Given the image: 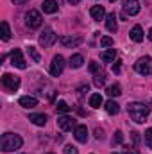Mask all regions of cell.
Masks as SVG:
<instances>
[{
	"instance_id": "cell-1",
	"label": "cell",
	"mask_w": 152,
	"mask_h": 154,
	"mask_svg": "<svg viewBox=\"0 0 152 154\" xmlns=\"http://www.w3.org/2000/svg\"><path fill=\"white\" fill-rule=\"evenodd\" d=\"M127 113H129V116H131L136 124H143V122L147 120L149 113H150V108H149L147 104H143V102H131V104L127 106Z\"/></svg>"
},
{
	"instance_id": "cell-2",
	"label": "cell",
	"mask_w": 152,
	"mask_h": 154,
	"mask_svg": "<svg viewBox=\"0 0 152 154\" xmlns=\"http://www.w3.org/2000/svg\"><path fill=\"white\" fill-rule=\"evenodd\" d=\"M22 145H23V140H22V136H20V134H14V133H5V134H2L0 149H2L4 152L18 151Z\"/></svg>"
},
{
	"instance_id": "cell-3",
	"label": "cell",
	"mask_w": 152,
	"mask_h": 154,
	"mask_svg": "<svg viewBox=\"0 0 152 154\" xmlns=\"http://www.w3.org/2000/svg\"><path fill=\"white\" fill-rule=\"evenodd\" d=\"M2 86L7 93H14L20 88V77L13 75V74H4L2 75Z\"/></svg>"
},
{
	"instance_id": "cell-4",
	"label": "cell",
	"mask_w": 152,
	"mask_h": 154,
	"mask_svg": "<svg viewBox=\"0 0 152 154\" xmlns=\"http://www.w3.org/2000/svg\"><path fill=\"white\" fill-rule=\"evenodd\" d=\"M134 70H136L140 75H149V74H152V57L150 56L140 57V59L134 63Z\"/></svg>"
},
{
	"instance_id": "cell-5",
	"label": "cell",
	"mask_w": 152,
	"mask_h": 154,
	"mask_svg": "<svg viewBox=\"0 0 152 154\" xmlns=\"http://www.w3.org/2000/svg\"><path fill=\"white\" fill-rule=\"evenodd\" d=\"M56 39H57V34H56L50 27H45L38 41H39V45H41L43 48H48V47H52V45L56 43Z\"/></svg>"
},
{
	"instance_id": "cell-6",
	"label": "cell",
	"mask_w": 152,
	"mask_h": 154,
	"mask_svg": "<svg viewBox=\"0 0 152 154\" xmlns=\"http://www.w3.org/2000/svg\"><path fill=\"white\" fill-rule=\"evenodd\" d=\"M63 68H65V57H63L61 54L54 56V57H52V63H50V68H48L50 75L52 77H59L61 74H63Z\"/></svg>"
},
{
	"instance_id": "cell-7",
	"label": "cell",
	"mask_w": 152,
	"mask_h": 154,
	"mask_svg": "<svg viewBox=\"0 0 152 154\" xmlns=\"http://www.w3.org/2000/svg\"><path fill=\"white\" fill-rule=\"evenodd\" d=\"M41 23H43V18H41V14H39L38 11L31 9V11L25 14V25H27L29 29H39Z\"/></svg>"
},
{
	"instance_id": "cell-8",
	"label": "cell",
	"mask_w": 152,
	"mask_h": 154,
	"mask_svg": "<svg viewBox=\"0 0 152 154\" xmlns=\"http://www.w3.org/2000/svg\"><path fill=\"white\" fill-rule=\"evenodd\" d=\"M11 65L16 66V68H20V70H25L27 68V63H25L23 54H22L20 48H13L11 50Z\"/></svg>"
},
{
	"instance_id": "cell-9",
	"label": "cell",
	"mask_w": 152,
	"mask_h": 154,
	"mask_svg": "<svg viewBox=\"0 0 152 154\" xmlns=\"http://www.w3.org/2000/svg\"><path fill=\"white\" fill-rule=\"evenodd\" d=\"M140 13V2L138 0H123V14L134 16Z\"/></svg>"
},
{
	"instance_id": "cell-10",
	"label": "cell",
	"mask_w": 152,
	"mask_h": 154,
	"mask_svg": "<svg viewBox=\"0 0 152 154\" xmlns=\"http://www.w3.org/2000/svg\"><path fill=\"white\" fill-rule=\"evenodd\" d=\"M57 125H59L61 131H72V129L77 127L75 120L72 116H61V118H57Z\"/></svg>"
},
{
	"instance_id": "cell-11",
	"label": "cell",
	"mask_w": 152,
	"mask_h": 154,
	"mask_svg": "<svg viewBox=\"0 0 152 154\" xmlns=\"http://www.w3.org/2000/svg\"><path fill=\"white\" fill-rule=\"evenodd\" d=\"M59 41H61L63 47H66V48H74V47H77V45L82 43V38H79V36H61Z\"/></svg>"
},
{
	"instance_id": "cell-12",
	"label": "cell",
	"mask_w": 152,
	"mask_h": 154,
	"mask_svg": "<svg viewBox=\"0 0 152 154\" xmlns=\"http://www.w3.org/2000/svg\"><path fill=\"white\" fill-rule=\"evenodd\" d=\"M74 136H75V140L79 143H86L88 142V127L86 125H77L75 129H74Z\"/></svg>"
},
{
	"instance_id": "cell-13",
	"label": "cell",
	"mask_w": 152,
	"mask_h": 154,
	"mask_svg": "<svg viewBox=\"0 0 152 154\" xmlns=\"http://www.w3.org/2000/svg\"><path fill=\"white\" fill-rule=\"evenodd\" d=\"M18 102H20L22 108H27V109H32V108L38 106V99H36V97H31V95H23V97H20Z\"/></svg>"
},
{
	"instance_id": "cell-14",
	"label": "cell",
	"mask_w": 152,
	"mask_h": 154,
	"mask_svg": "<svg viewBox=\"0 0 152 154\" xmlns=\"http://www.w3.org/2000/svg\"><path fill=\"white\" fill-rule=\"evenodd\" d=\"M90 14H91V18H93L95 22H100V20L106 16V9H104V5H93V7L90 9Z\"/></svg>"
},
{
	"instance_id": "cell-15",
	"label": "cell",
	"mask_w": 152,
	"mask_h": 154,
	"mask_svg": "<svg viewBox=\"0 0 152 154\" xmlns=\"http://www.w3.org/2000/svg\"><path fill=\"white\" fill-rule=\"evenodd\" d=\"M129 38L132 41H136V43L143 41V29H141V25H134L131 29V32H129Z\"/></svg>"
},
{
	"instance_id": "cell-16",
	"label": "cell",
	"mask_w": 152,
	"mask_h": 154,
	"mask_svg": "<svg viewBox=\"0 0 152 154\" xmlns=\"http://www.w3.org/2000/svg\"><path fill=\"white\" fill-rule=\"evenodd\" d=\"M106 27H108L109 32H116L118 25H116V14H114V13H109V14L106 16Z\"/></svg>"
},
{
	"instance_id": "cell-17",
	"label": "cell",
	"mask_w": 152,
	"mask_h": 154,
	"mask_svg": "<svg viewBox=\"0 0 152 154\" xmlns=\"http://www.w3.org/2000/svg\"><path fill=\"white\" fill-rule=\"evenodd\" d=\"M41 7H43V13H48V14L57 13V2L56 0H45Z\"/></svg>"
},
{
	"instance_id": "cell-18",
	"label": "cell",
	"mask_w": 152,
	"mask_h": 154,
	"mask_svg": "<svg viewBox=\"0 0 152 154\" xmlns=\"http://www.w3.org/2000/svg\"><path fill=\"white\" fill-rule=\"evenodd\" d=\"M100 59L104 61V63H111L116 59V48H109V50H104V52H100Z\"/></svg>"
},
{
	"instance_id": "cell-19",
	"label": "cell",
	"mask_w": 152,
	"mask_h": 154,
	"mask_svg": "<svg viewBox=\"0 0 152 154\" xmlns=\"http://www.w3.org/2000/svg\"><path fill=\"white\" fill-rule=\"evenodd\" d=\"M29 120L34 125H45L47 124V115H43V113H32V115H29Z\"/></svg>"
},
{
	"instance_id": "cell-20",
	"label": "cell",
	"mask_w": 152,
	"mask_h": 154,
	"mask_svg": "<svg viewBox=\"0 0 152 154\" xmlns=\"http://www.w3.org/2000/svg\"><path fill=\"white\" fill-rule=\"evenodd\" d=\"M104 108H106V111H108L109 115H116V113L120 111V104H118V102H114L113 99H111V100H108V102L104 104Z\"/></svg>"
},
{
	"instance_id": "cell-21",
	"label": "cell",
	"mask_w": 152,
	"mask_h": 154,
	"mask_svg": "<svg viewBox=\"0 0 152 154\" xmlns=\"http://www.w3.org/2000/svg\"><path fill=\"white\" fill-rule=\"evenodd\" d=\"M102 104H104V99H102L100 93H93V95L90 97V106H91V108L97 109V108H100Z\"/></svg>"
},
{
	"instance_id": "cell-22",
	"label": "cell",
	"mask_w": 152,
	"mask_h": 154,
	"mask_svg": "<svg viewBox=\"0 0 152 154\" xmlns=\"http://www.w3.org/2000/svg\"><path fill=\"white\" fill-rule=\"evenodd\" d=\"M82 63H84V57H82L81 54H74V56L70 57V66H72V68H81Z\"/></svg>"
},
{
	"instance_id": "cell-23",
	"label": "cell",
	"mask_w": 152,
	"mask_h": 154,
	"mask_svg": "<svg viewBox=\"0 0 152 154\" xmlns=\"http://www.w3.org/2000/svg\"><path fill=\"white\" fill-rule=\"evenodd\" d=\"M93 84H95L97 88H102V86L106 84V74H104V72L95 74V77H93Z\"/></svg>"
},
{
	"instance_id": "cell-24",
	"label": "cell",
	"mask_w": 152,
	"mask_h": 154,
	"mask_svg": "<svg viewBox=\"0 0 152 154\" xmlns=\"http://www.w3.org/2000/svg\"><path fill=\"white\" fill-rule=\"evenodd\" d=\"M56 109H57V113H59V115H66V113H70V109H72V108H70L65 100H59V102H57V106H56Z\"/></svg>"
},
{
	"instance_id": "cell-25",
	"label": "cell",
	"mask_w": 152,
	"mask_h": 154,
	"mask_svg": "<svg viewBox=\"0 0 152 154\" xmlns=\"http://www.w3.org/2000/svg\"><path fill=\"white\" fill-rule=\"evenodd\" d=\"M108 95L113 99V97H120L122 95V88H120V84H111L109 88H108Z\"/></svg>"
},
{
	"instance_id": "cell-26",
	"label": "cell",
	"mask_w": 152,
	"mask_h": 154,
	"mask_svg": "<svg viewBox=\"0 0 152 154\" xmlns=\"http://www.w3.org/2000/svg\"><path fill=\"white\" fill-rule=\"evenodd\" d=\"M2 39L4 41H9L11 39V29H9V23L7 22H2Z\"/></svg>"
},
{
	"instance_id": "cell-27",
	"label": "cell",
	"mask_w": 152,
	"mask_h": 154,
	"mask_svg": "<svg viewBox=\"0 0 152 154\" xmlns=\"http://www.w3.org/2000/svg\"><path fill=\"white\" fill-rule=\"evenodd\" d=\"M27 52H29V56H31V57H32V59H34L36 63H39V61H41V56L38 54L36 47H29V48H27Z\"/></svg>"
},
{
	"instance_id": "cell-28",
	"label": "cell",
	"mask_w": 152,
	"mask_h": 154,
	"mask_svg": "<svg viewBox=\"0 0 152 154\" xmlns=\"http://www.w3.org/2000/svg\"><path fill=\"white\" fill-rule=\"evenodd\" d=\"M143 140H145V145L152 149V127H149L147 131H145V136H143Z\"/></svg>"
},
{
	"instance_id": "cell-29",
	"label": "cell",
	"mask_w": 152,
	"mask_h": 154,
	"mask_svg": "<svg viewBox=\"0 0 152 154\" xmlns=\"http://www.w3.org/2000/svg\"><path fill=\"white\" fill-rule=\"evenodd\" d=\"M100 45H102L104 48H108V47H113V45H114V39L109 38V36H104V38H100Z\"/></svg>"
},
{
	"instance_id": "cell-30",
	"label": "cell",
	"mask_w": 152,
	"mask_h": 154,
	"mask_svg": "<svg viewBox=\"0 0 152 154\" xmlns=\"http://www.w3.org/2000/svg\"><path fill=\"white\" fill-rule=\"evenodd\" d=\"M122 142H123V133L122 131H116L114 136H113V145H120Z\"/></svg>"
},
{
	"instance_id": "cell-31",
	"label": "cell",
	"mask_w": 152,
	"mask_h": 154,
	"mask_svg": "<svg viewBox=\"0 0 152 154\" xmlns=\"http://www.w3.org/2000/svg\"><path fill=\"white\" fill-rule=\"evenodd\" d=\"M90 72L91 74H99L100 72V65L97 61H90Z\"/></svg>"
},
{
	"instance_id": "cell-32",
	"label": "cell",
	"mask_w": 152,
	"mask_h": 154,
	"mask_svg": "<svg viewBox=\"0 0 152 154\" xmlns=\"http://www.w3.org/2000/svg\"><path fill=\"white\" fill-rule=\"evenodd\" d=\"M123 154H140V151L136 147H129V145H123Z\"/></svg>"
},
{
	"instance_id": "cell-33",
	"label": "cell",
	"mask_w": 152,
	"mask_h": 154,
	"mask_svg": "<svg viewBox=\"0 0 152 154\" xmlns=\"http://www.w3.org/2000/svg\"><path fill=\"white\" fill-rule=\"evenodd\" d=\"M79 151H77V147L75 145H66L65 147V154H77Z\"/></svg>"
},
{
	"instance_id": "cell-34",
	"label": "cell",
	"mask_w": 152,
	"mask_h": 154,
	"mask_svg": "<svg viewBox=\"0 0 152 154\" xmlns=\"http://www.w3.org/2000/svg\"><path fill=\"white\" fill-rule=\"evenodd\" d=\"M95 138H97V140H102V138H104V131H102V127H95Z\"/></svg>"
},
{
	"instance_id": "cell-35",
	"label": "cell",
	"mask_w": 152,
	"mask_h": 154,
	"mask_svg": "<svg viewBox=\"0 0 152 154\" xmlns=\"http://www.w3.org/2000/svg\"><path fill=\"white\" fill-rule=\"evenodd\" d=\"M120 68H122V61H120V59H116V61H114V65H113V72H114V74H120Z\"/></svg>"
},
{
	"instance_id": "cell-36",
	"label": "cell",
	"mask_w": 152,
	"mask_h": 154,
	"mask_svg": "<svg viewBox=\"0 0 152 154\" xmlns=\"http://www.w3.org/2000/svg\"><path fill=\"white\" fill-rule=\"evenodd\" d=\"M131 138H132V142H134V143H140V133L132 131V133H131Z\"/></svg>"
},
{
	"instance_id": "cell-37",
	"label": "cell",
	"mask_w": 152,
	"mask_h": 154,
	"mask_svg": "<svg viewBox=\"0 0 152 154\" xmlns=\"http://www.w3.org/2000/svg\"><path fill=\"white\" fill-rule=\"evenodd\" d=\"M13 2H14V4H16V5H22V4H27V2H29V0H13Z\"/></svg>"
},
{
	"instance_id": "cell-38",
	"label": "cell",
	"mask_w": 152,
	"mask_h": 154,
	"mask_svg": "<svg viewBox=\"0 0 152 154\" xmlns=\"http://www.w3.org/2000/svg\"><path fill=\"white\" fill-rule=\"evenodd\" d=\"M68 2H70L72 5H77V4H81V0H68Z\"/></svg>"
},
{
	"instance_id": "cell-39",
	"label": "cell",
	"mask_w": 152,
	"mask_h": 154,
	"mask_svg": "<svg viewBox=\"0 0 152 154\" xmlns=\"http://www.w3.org/2000/svg\"><path fill=\"white\" fill-rule=\"evenodd\" d=\"M149 39H150V41H152V29H150V31H149Z\"/></svg>"
},
{
	"instance_id": "cell-40",
	"label": "cell",
	"mask_w": 152,
	"mask_h": 154,
	"mask_svg": "<svg viewBox=\"0 0 152 154\" xmlns=\"http://www.w3.org/2000/svg\"><path fill=\"white\" fill-rule=\"evenodd\" d=\"M109 2H116V0H109Z\"/></svg>"
},
{
	"instance_id": "cell-41",
	"label": "cell",
	"mask_w": 152,
	"mask_h": 154,
	"mask_svg": "<svg viewBox=\"0 0 152 154\" xmlns=\"http://www.w3.org/2000/svg\"><path fill=\"white\" fill-rule=\"evenodd\" d=\"M113 154H118V152H113Z\"/></svg>"
},
{
	"instance_id": "cell-42",
	"label": "cell",
	"mask_w": 152,
	"mask_h": 154,
	"mask_svg": "<svg viewBox=\"0 0 152 154\" xmlns=\"http://www.w3.org/2000/svg\"><path fill=\"white\" fill-rule=\"evenodd\" d=\"M48 154H52V152H48Z\"/></svg>"
}]
</instances>
